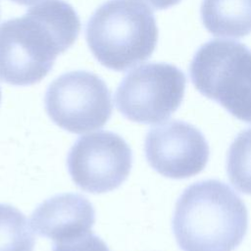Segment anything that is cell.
<instances>
[{"mask_svg":"<svg viewBox=\"0 0 251 251\" xmlns=\"http://www.w3.org/2000/svg\"><path fill=\"white\" fill-rule=\"evenodd\" d=\"M80 30L75 9L63 0H46L21 18L0 25V79L30 85L52 70L58 55L68 50Z\"/></svg>","mask_w":251,"mask_h":251,"instance_id":"1","label":"cell"},{"mask_svg":"<svg viewBox=\"0 0 251 251\" xmlns=\"http://www.w3.org/2000/svg\"><path fill=\"white\" fill-rule=\"evenodd\" d=\"M247 227L245 204L220 180L189 185L176 203L173 231L182 251H232L241 243Z\"/></svg>","mask_w":251,"mask_h":251,"instance_id":"2","label":"cell"},{"mask_svg":"<svg viewBox=\"0 0 251 251\" xmlns=\"http://www.w3.org/2000/svg\"><path fill=\"white\" fill-rule=\"evenodd\" d=\"M85 37L101 65L125 72L151 57L158 27L153 12L140 0H109L90 17Z\"/></svg>","mask_w":251,"mask_h":251,"instance_id":"3","label":"cell"},{"mask_svg":"<svg viewBox=\"0 0 251 251\" xmlns=\"http://www.w3.org/2000/svg\"><path fill=\"white\" fill-rule=\"evenodd\" d=\"M195 88L236 119L251 123V50L224 39L204 43L189 67Z\"/></svg>","mask_w":251,"mask_h":251,"instance_id":"4","label":"cell"},{"mask_svg":"<svg viewBox=\"0 0 251 251\" xmlns=\"http://www.w3.org/2000/svg\"><path fill=\"white\" fill-rule=\"evenodd\" d=\"M184 74L176 66L149 63L129 72L115 93V104L126 119L140 124L167 120L180 106L185 90Z\"/></svg>","mask_w":251,"mask_h":251,"instance_id":"5","label":"cell"},{"mask_svg":"<svg viewBox=\"0 0 251 251\" xmlns=\"http://www.w3.org/2000/svg\"><path fill=\"white\" fill-rule=\"evenodd\" d=\"M44 103L57 126L77 134L103 127L113 110L111 93L104 80L86 71L69 72L53 80Z\"/></svg>","mask_w":251,"mask_h":251,"instance_id":"6","label":"cell"},{"mask_svg":"<svg viewBox=\"0 0 251 251\" xmlns=\"http://www.w3.org/2000/svg\"><path fill=\"white\" fill-rule=\"evenodd\" d=\"M67 165L79 188L105 193L118 188L127 178L132 153L122 136L101 130L80 136L69 152Z\"/></svg>","mask_w":251,"mask_h":251,"instance_id":"7","label":"cell"},{"mask_svg":"<svg viewBox=\"0 0 251 251\" xmlns=\"http://www.w3.org/2000/svg\"><path fill=\"white\" fill-rule=\"evenodd\" d=\"M149 165L164 176L181 179L199 174L209 160V144L202 132L182 121H170L150 128L145 137Z\"/></svg>","mask_w":251,"mask_h":251,"instance_id":"8","label":"cell"},{"mask_svg":"<svg viewBox=\"0 0 251 251\" xmlns=\"http://www.w3.org/2000/svg\"><path fill=\"white\" fill-rule=\"evenodd\" d=\"M95 210L88 199L76 193L55 195L39 204L31 214L35 233L63 242L91 231Z\"/></svg>","mask_w":251,"mask_h":251,"instance_id":"9","label":"cell"},{"mask_svg":"<svg viewBox=\"0 0 251 251\" xmlns=\"http://www.w3.org/2000/svg\"><path fill=\"white\" fill-rule=\"evenodd\" d=\"M200 15L214 36L239 38L251 33V0H203Z\"/></svg>","mask_w":251,"mask_h":251,"instance_id":"10","label":"cell"},{"mask_svg":"<svg viewBox=\"0 0 251 251\" xmlns=\"http://www.w3.org/2000/svg\"><path fill=\"white\" fill-rule=\"evenodd\" d=\"M34 236L25 216L8 204H0V251H33Z\"/></svg>","mask_w":251,"mask_h":251,"instance_id":"11","label":"cell"},{"mask_svg":"<svg viewBox=\"0 0 251 251\" xmlns=\"http://www.w3.org/2000/svg\"><path fill=\"white\" fill-rule=\"evenodd\" d=\"M226 172L237 190L251 195V127L240 131L230 144Z\"/></svg>","mask_w":251,"mask_h":251,"instance_id":"12","label":"cell"},{"mask_svg":"<svg viewBox=\"0 0 251 251\" xmlns=\"http://www.w3.org/2000/svg\"><path fill=\"white\" fill-rule=\"evenodd\" d=\"M52 251H110L106 243L92 231L81 236L63 241L54 242Z\"/></svg>","mask_w":251,"mask_h":251,"instance_id":"13","label":"cell"},{"mask_svg":"<svg viewBox=\"0 0 251 251\" xmlns=\"http://www.w3.org/2000/svg\"><path fill=\"white\" fill-rule=\"evenodd\" d=\"M149 3L154 9L163 10L176 5L180 0H144Z\"/></svg>","mask_w":251,"mask_h":251,"instance_id":"14","label":"cell"},{"mask_svg":"<svg viewBox=\"0 0 251 251\" xmlns=\"http://www.w3.org/2000/svg\"><path fill=\"white\" fill-rule=\"evenodd\" d=\"M17 4H20V5H25V6H27V5H32V4H35L37 2H40L41 0H11Z\"/></svg>","mask_w":251,"mask_h":251,"instance_id":"15","label":"cell"},{"mask_svg":"<svg viewBox=\"0 0 251 251\" xmlns=\"http://www.w3.org/2000/svg\"><path fill=\"white\" fill-rule=\"evenodd\" d=\"M0 102H1V88H0Z\"/></svg>","mask_w":251,"mask_h":251,"instance_id":"16","label":"cell"}]
</instances>
